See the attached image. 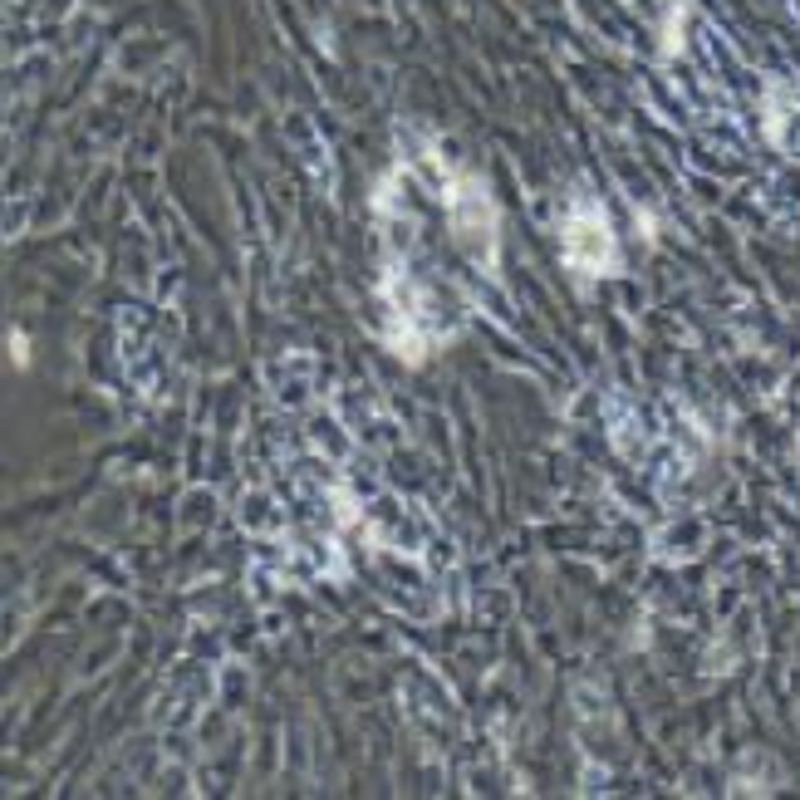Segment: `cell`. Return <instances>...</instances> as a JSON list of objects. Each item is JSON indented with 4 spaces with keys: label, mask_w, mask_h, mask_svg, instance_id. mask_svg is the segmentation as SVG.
Wrapping results in <instances>:
<instances>
[{
    "label": "cell",
    "mask_w": 800,
    "mask_h": 800,
    "mask_svg": "<svg viewBox=\"0 0 800 800\" xmlns=\"http://www.w3.org/2000/svg\"><path fill=\"white\" fill-rule=\"evenodd\" d=\"M447 216H452L457 241L472 251V261L481 270H496V207L477 172H457L447 182Z\"/></svg>",
    "instance_id": "cell-1"
},
{
    "label": "cell",
    "mask_w": 800,
    "mask_h": 800,
    "mask_svg": "<svg viewBox=\"0 0 800 800\" xmlns=\"http://www.w3.org/2000/svg\"><path fill=\"white\" fill-rule=\"evenodd\" d=\"M565 266L580 275H614L619 270L609 216L599 212L594 197H575V207L565 216Z\"/></svg>",
    "instance_id": "cell-2"
},
{
    "label": "cell",
    "mask_w": 800,
    "mask_h": 800,
    "mask_svg": "<svg viewBox=\"0 0 800 800\" xmlns=\"http://www.w3.org/2000/svg\"><path fill=\"white\" fill-rule=\"evenodd\" d=\"M10 359H15V364H30V354H25V334H10Z\"/></svg>",
    "instance_id": "cell-3"
}]
</instances>
